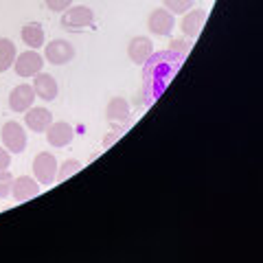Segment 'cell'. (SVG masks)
I'll list each match as a JSON object with an SVG mask.
<instances>
[{
	"label": "cell",
	"instance_id": "cell-1",
	"mask_svg": "<svg viewBox=\"0 0 263 263\" xmlns=\"http://www.w3.org/2000/svg\"><path fill=\"white\" fill-rule=\"evenodd\" d=\"M92 22H95V11L90 9V7H84V5H77V7L70 5L62 15V27L66 31H72V33L92 27Z\"/></svg>",
	"mask_w": 263,
	"mask_h": 263
},
{
	"label": "cell",
	"instance_id": "cell-2",
	"mask_svg": "<svg viewBox=\"0 0 263 263\" xmlns=\"http://www.w3.org/2000/svg\"><path fill=\"white\" fill-rule=\"evenodd\" d=\"M57 167H60V162L57 158L51 154V152H42L35 156V160H33V176L40 184H53L57 180Z\"/></svg>",
	"mask_w": 263,
	"mask_h": 263
},
{
	"label": "cell",
	"instance_id": "cell-3",
	"mask_svg": "<svg viewBox=\"0 0 263 263\" xmlns=\"http://www.w3.org/2000/svg\"><path fill=\"white\" fill-rule=\"evenodd\" d=\"M42 68H44V57L40 55L35 48L20 53L18 57H15V62H13L15 75H20V77H24V79L35 77L37 72H42Z\"/></svg>",
	"mask_w": 263,
	"mask_h": 263
},
{
	"label": "cell",
	"instance_id": "cell-4",
	"mask_svg": "<svg viewBox=\"0 0 263 263\" xmlns=\"http://www.w3.org/2000/svg\"><path fill=\"white\" fill-rule=\"evenodd\" d=\"M3 145L9 154H22L27 149V132L20 123L9 121L3 125Z\"/></svg>",
	"mask_w": 263,
	"mask_h": 263
},
{
	"label": "cell",
	"instance_id": "cell-5",
	"mask_svg": "<svg viewBox=\"0 0 263 263\" xmlns=\"http://www.w3.org/2000/svg\"><path fill=\"white\" fill-rule=\"evenodd\" d=\"M105 117H108V121H110V125H112L114 132H123V129H125V125L132 119L127 99L114 97L112 101L108 103V108H105Z\"/></svg>",
	"mask_w": 263,
	"mask_h": 263
},
{
	"label": "cell",
	"instance_id": "cell-6",
	"mask_svg": "<svg viewBox=\"0 0 263 263\" xmlns=\"http://www.w3.org/2000/svg\"><path fill=\"white\" fill-rule=\"evenodd\" d=\"M75 57V46H72L68 40H53V42L46 44V51H44V60L48 64H55V66H64L72 62Z\"/></svg>",
	"mask_w": 263,
	"mask_h": 263
},
{
	"label": "cell",
	"instance_id": "cell-7",
	"mask_svg": "<svg viewBox=\"0 0 263 263\" xmlns=\"http://www.w3.org/2000/svg\"><path fill=\"white\" fill-rule=\"evenodd\" d=\"M147 27H149V31L154 33V35L164 37L174 31L176 18H174V13L167 11V9H154L149 13V20H147Z\"/></svg>",
	"mask_w": 263,
	"mask_h": 263
},
{
	"label": "cell",
	"instance_id": "cell-8",
	"mask_svg": "<svg viewBox=\"0 0 263 263\" xmlns=\"http://www.w3.org/2000/svg\"><path fill=\"white\" fill-rule=\"evenodd\" d=\"M35 92H33V86L29 84H20L11 90L9 95V108L18 114H24L29 108H33V101H35Z\"/></svg>",
	"mask_w": 263,
	"mask_h": 263
},
{
	"label": "cell",
	"instance_id": "cell-9",
	"mask_svg": "<svg viewBox=\"0 0 263 263\" xmlns=\"http://www.w3.org/2000/svg\"><path fill=\"white\" fill-rule=\"evenodd\" d=\"M11 195L15 202H29L33 197L40 195V182L31 176H20L13 178V186H11Z\"/></svg>",
	"mask_w": 263,
	"mask_h": 263
},
{
	"label": "cell",
	"instance_id": "cell-10",
	"mask_svg": "<svg viewBox=\"0 0 263 263\" xmlns=\"http://www.w3.org/2000/svg\"><path fill=\"white\" fill-rule=\"evenodd\" d=\"M33 92H35L37 99H42V101H55L57 92H60V86H57L53 75L37 72V75L33 77Z\"/></svg>",
	"mask_w": 263,
	"mask_h": 263
},
{
	"label": "cell",
	"instance_id": "cell-11",
	"mask_svg": "<svg viewBox=\"0 0 263 263\" xmlns=\"http://www.w3.org/2000/svg\"><path fill=\"white\" fill-rule=\"evenodd\" d=\"M72 138H75V129H72L70 123L53 121L51 127L46 129V141L51 147H66L72 143Z\"/></svg>",
	"mask_w": 263,
	"mask_h": 263
},
{
	"label": "cell",
	"instance_id": "cell-12",
	"mask_svg": "<svg viewBox=\"0 0 263 263\" xmlns=\"http://www.w3.org/2000/svg\"><path fill=\"white\" fill-rule=\"evenodd\" d=\"M127 55H129V60L138 64V66H143L149 57L154 55V42L147 35H136V37H132L129 40V46H127Z\"/></svg>",
	"mask_w": 263,
	"mask_h": 263
},
{
	"label": "cell",
	"instance_id": "cell-13",
	"mask_svg": "<svg viewBox=\"0 0 263 263\" xmlns=\"http://www.w3.org/2000/svg\"><path fill=\"white\" fill-rule=\"evenodd\" d=\"M24 123H27V127L31 132L44 134L53 123V112L46 110V108H29L27 114H24Z\"/></svg>",
	"mask_w": 263,
	"mask_h": 263
},
{
	"label": "cell",
	"instance_id": "cell-14",
	"mask_svg": "<svg viewBox=\"0 0 263 263\" xmlns=\"http://www.w3.org/2000/svg\"><path fill=\"white\" fill-rule=\"evenodd\" d=\"M204 22H206V11H204V9H189L184 13L180 29H182V33H184L189 40H195L202 33Z\"/></svg>",
	"mask_w": 263,
	"mask_h": 263
},
{
	"label": "cell",
	"instance_id": "cell-15",
	"mask_svg": "<svg viewBox=\"0 0 263 263\" xmlns=\"http://www.w3.org/2000/svg\"><path fill=\"white\" fill-rule=\"evenodd\" d=\"M22 42L29 48H42L44 46V27L40 22H27L22 27Z\"/></svg>",
	"mask_w": 263,
	"mask_h": 263
},
{
	"label": "cell",
	"instance_id": "cell-16",
	"mask_svg": "<svg viewBox=\"0 0 263 263\" xmlns=\"http://www.w3.org/2000/svg\"><path fill=\"white\" fill-rule=\"evenodd\" d=\"M15 57H18V51H15V44L9 37H0V72L9 70Z\"/></svg>",
	"mask_w": 263,
	"mask_h": 263
},
{
	"label": "cell",
	"instance_id": "cell-17",
	"mask_svg": "<svg viewBox=\"0 0 263 263\" xmlns=\"http://www.w3.org/2000/svg\"><path fill=\"white\" fill-rule=\"evenodd\" d=\"M81 167H84V164H81L79 160H64V164H60V167H57V180H68L70 176H75V174H79L81 171Z\"/></svg>",
	"mask_w": 263,
	"mask_h": 263
},
{
	"label": "cell",
	"instance_id": "cell-18",
	"mask_svg": "<svg viewBox=\"0 0 263 263\" xmlns=\"http://www.w3.org/2000/svg\"><path fill=\"white\" fill-rule=\"evenodd\" d=\"M193 3L195 0H162L164 9L171 11V13H186L189 9H193Z\"/></svg>",
	"mask_w": 263,
	"mask_h": 263
},
{
	"label": "cell",
	"instance_id": "cell-19",
	"mask_svg": "<svg viewBox=\"0 0 263 263\" xmlns=\"http://www.w3.org/2000/svg\"><path fill=\"white\" fill-rule=\"evenodd\" d=\"M11 186H13V176H11V171H9V169L0 171V197H3V200L11 195Z\"/></svg>",
	"mask_w": 263,
	"mask_h": 263
},
{
	"label": "cell",
	"instance_id": "cell-20",
	"mask_svg": "<svg viewBox=\"0 0 263 263\" xmlns=\"http://www.w3.org/2000/svg\"><path fill=\"white\" fill-rule=\"evenodd\" d=\"M169 51L171 53H176L180 60H182V57L191 51V42H184V40H174V42L169 44Z\"/></svg>",
	"mask_w": 263,
	"mask_h": 263
},
{
	"label": "cell",
	"instance_id": "cell-21",
	"mask_svg": "<svg viewBox=\"0 0 263 263\" xmlns=\"http://www.w3.org/2000/svg\"><path fill=\"white\" fill-rule=\"evenodd\" d=\"M46 3V7L51 11H57V13H64L68 7L72 5V0H44Z\"/></svg>",
	"mask_w": 263,
	"mask_h": 263
},
{
	"label": "cell",
	"instance_id": "cell-22",
	"mask_svg": "<svg viewBox=\"0 0 263 263\" xmlns=\"http://www.w3.org/2000/svg\"><path fill=\"white\" fill-rule=\"evenodd\" d=\"M9 167H11V154L5 147H0V171L9 169Z\"/></svg>",
	"mask_w": 263,
	"mask_h": 263
},
{
	"label": "cell",
	"instance_id": "cell-23",
	"mask_svg": "<svg viewBox=\"0 0 263 263\" xmlns=\"http://www.w3.org/2000/svg\"><path fill=\"white\" fill-rule=\"evenodd\" d=\"M121 134H123V132H112V134L105 136V138H103V147H105V149H108V147H110L114 141H117V138H121Z\"/></svg>",
	"mask_w": 263,
	"mask_h": 263
}]
</instances>
